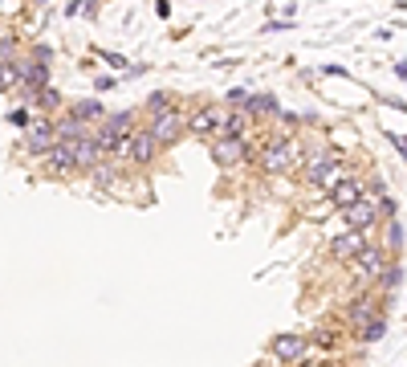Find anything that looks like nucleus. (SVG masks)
Here are the masks:
<instances>
[{"mask_svg": "<svg viewBox=\"0 0 407 367\" xmlns=\"http://www.w3.org/2000/svg\"><path fill=\"white\" fill-rule=\"evenodd\" d=\"M110 155H114V159H131V163H138V168H147V163L159 155V143H155L151 131H135V135L118 139Z\"/></svg>", "mask_w": 407, "mask_h": 367, "instance_id": "f257e3e1", "label": "nucleus"}, {"mask_svg": "<svg viewBox=\"0 0 407 367\" xmlns=\"http://www.w3.org/2000/svg\"><path fill=\"white\" fill-rule=\"evenodd\" d=\"M306 180L314 184V188H334V184H342V163H338V155L334 151H310V159H306Z\"/></svg>", "mask_w": 407, "mask_h": 367, "instance_id": "f03ea898", "label": "nucleus"}, {"mask_svg": "<svg viewBox=\"0 0 407 367\" xmlns=\"http://www.w3.org/2000/svg\"><path fill=\"white\" fill-rule=\"evenodd\" d=\"M302 163V147L293 143V139H273L269 147H265V155H261V168L277 176V172H289V168H298Z\"/></svg>", "mask_w": 407, "mask_h": 367, "instance_id": "7ed1b4c3", "label": "nucleus"}, {"mask_svg": "<svg viewBox=\"0 0 407 367\" xmlns=\"http://www.w3.org/2000/svg\"><path fill=\"white\" fill-rule=\"evenodd\" d=\"M147 131L155 135V143H159V147H167V143H176V139H180L183 131H187V119H183L180 110L171 106V110H163V115H155Z\"/></svg>", "mask_w": 407, "mask_h": 367, "instance_id": "20e7f679", "label": "nucleus"}, {"mask_svg": "<svg viewBox=\"0 0 407 367\" xmlns=\"http://www.w3.org/2000/svg\"><path fill=\"white\" fill-rule=\"evenodd\" d=\"M187 131L200 135V139L225 135V110H220V106H200V110L187 119Z\"/></svg>", "mask_w": 407, "mask_h": 367, "instance_id": "39448f33", "label": "nucleus"}, {"mask_svg": "<svg viewBox=\"0 0 407 367\" xmlns=\"http://www.w3.org/2000/svg\"><path fill=\"white\" fill-rule=\"evenodd\" d=\"M306 351H310L306 335H273V343H269V355L281 359V364H302Z\"/></svg>", "mask_w": 407, "mask_h": 367, "instance_id": "423d86ee", "label": "nucleus"}, {"mask_svg": "<svg viewBox=\"0 0 407 367\" xmlns=\"http://www.w3.org/2000/svg\"><path fill=\"white\" fill-rule=\"evenodd\" d=\"M362 249H366V232H355V229L338 232V237L330 241V257H334V261H355Z\"/></svg>", "mask_w": 407, "mask_h": 367, "instance_id": "0eeeda50", "label": "nucleus"}, {"mask_svg": "<svg viewBox=\"0 0 407 367\" xmlns=\"http://www.w3.org/2000/svg\"><path fill=\"white\" fill-rule=\"evenodd\" d=\"M74 143H78V139H74ZM74 143L65 139V143H53V147H49L45 163H49L53 176H70V172H78V151H74Z\"/></svg>", "mask_w": 407, "mask_h": 367, "instance_id": "6e6552de", "label": "nucleus"}, {"mask_svg": "<svg viewBox=\"0 0 407 367\" xmlns=\"http://www.w3.org/2000/svg\"><path fill=\"white\" fill-rule=\"evenodd\" d=\"M249 155V147H244V139H232V135H220L212 139V159L220 163V168H232V163H240Z\"/></svg>", "mask_w": 407, "mask_h": 367, "instance_id": "1a4fd4ad", "label": "nucleus"}, {"mask_svg": "<svg viewBox=\"0 0 407 367\" xmlns=\"http://www.w3.org/2000/svg\"><path fill=\"white\" fill-rule=\"evenodd\" d=\"M383 270H387V257H383V249H375V245H366L359 257H355V274H359L362 281H379Z\"/></svg>", "mask_w": 407, "mask_h": 367, "instance_id": "9d476101", "label": "nucleus"}, {"mask_svg": "<svg viewBox=\"0 0 407 367\" xmlns=\"http://www.w3.org/2000/svg\"><path fill=\"white\" fill-rule=\"evenodd\" d=\"M362 196H366V188H362L359 180H342V184H334V188H330V200H326V204H330V208H342V212H346L351 204H359Z\"/></svg>", "mask_w": 407, "mask_h": 367, "instance_id": "9b49d317", "label": "nucleus"}, {"mask_svg": "<svg viewBox=\"0 0 407 367\" xmlns=\"http://www.w3.org/2000/svg\"><path fill=\"white\" fill-rule=\"evenodd\" d=\"M57 143V131H53V123H33L29 131H25V147L33 151V155H49V147Z\"/></svg>", "mask_w": 407, "mask_h": 367, "instance_id": "f8f14e48", "label": "nucleus"}, {"mask_svg": "<svg viewBox=\"0 0 407 367\" xmlns=\"http://www.w3.org/2000/svg\"><path fill=\"white\" fill-rule=\"evenodd\" d=\"M342 217H346V225H351L355 232H366L371 225H375V221H379V208H375V204H371V200L362 196L359 204H351V208H346Z\"/></svg>", "mask_w": 407, "mask_h": 367, "instance_id": "ddd939ff", "label": "nucleus"}, {"mask_svg": "<svg viewBox=\"0 0 407 367\" xmlns=\"http://www.w3.org/2000/svg\"><path fill=\"white\" fill-rule=\"evenodd\" d=\"M74 151H78V168H98V163H102V147H98V143H94V135H86V139H78V143H74Z\"/></svg>", "mask_w": 407, "mask_h": 367, "instance_id": "4468645a", "label": "nucleus"}, {"mask_svg": "<svg viewBox=\"0 0 407 367\" xmlns=\"http://www.w3.org/2000/svg\"><path fill=\"white\" fill-rule=\"evenodd\" d=\"M53 131H57V143H65V139L74 143V139H86V123H78V119L70 115V119H61V123H53Z\"/></svg>", "mask_w": 407, "mask_h": 367, "instance_id": "2eb2a0df", "label": "nucleus"}, {"mask_svg": "<svg viewBox=\"0 0 407 367\" xmlns=\"http://www.w3.org/2000/svg\"><path fill=\"white\" fill-rule=\"evenodd\" d=\"M375 319H379V315H375V306H371L366 298H359V302L351 306V322H355V326H371Z\"/></svg>", "mask_w": 407, "mask_h": 367, "instance_id": "dca6fc26", "label": "nucleus"}, {"mask_svg": "<svg viewBox=\"0 0 407 367\" xmlns=\"http://www.w3.org/2000/svg\"><path fill=\"white\" fill-rule=\"evenodd\" d=\"M17 82H21V66H17V61H4V66H0V94H8Z\"/></svg>", "mask_w": 407, "mask_h": 367, "instance_id": "f3484780", "label": "nucleus"}, {"mask_svg": "<svg viewBox=\"0 0 407 367\" xmlns=\"http://www.w3.org/2000/svg\"><path fill=\"white\" fill-rule=\"evenodd\" d=\"M70 115H74L78 123H86V119H102V106L86 98V102H74V106H70Z\"/></svg>", "mask_w": 407, "mask_h": 367, "instance_id": "a211bd4d", "label": "nucleus"}, {"mask_svg": "<svg viewBox=\"0 0 407 367\" xmlns=\"http://www.w3.org/2000/svg\"><path fill=\"white\" fill-rule=\"evenodd\" d=\"M383 335H387V319H383V315L371 322V326H362V339H366V343H379Z\"/></svg>", "mask_w": 407, "mask_h": 367, "instance_id": "6ab92c4d", "label": "nucleus"}, {"mask_svg": "<svg viewBox=\"0 0 407 367\" xmlns=\"http://www.w3.org/2000/svg\"><path fill=\"white\" fill-rule=\"evenodd\" d=\"M261 110H277V102H273L269 94H257V98H249V115H261Z\"/></svg>", "mask_w": 407, "mask_h": 367, "instance_id": "aec40b11", "label": "nucleus"}, {"mask_svg": "<svg viewBox=\"0 0 407 367\" xmlns=\"http://www.w3.org/2000/svg\"><path fill=\"white\" fill-rule=\"evenodd\" d=\"M110 184H114V168L98 163V168H94V188H110Z\"/></svg>", "mask_w": 407, "mask_h": 367, "instance_id": "412c9836", "label": "nucleus"}, {"mask_svg": "<svg viewBox=\"0 0 407 367\" xmlns=\"http://www.w3.org/2000/svg\"><path fill=\"white\" fill-rule=\"evenodd\" d=\"M147 110H151V115H163V110H171V94H155V98L147 102Z\"/></svg>", "mask_w": 407, "mask_h": 367, "instance_id": "4be33fe9", "label": "nucleus"}, {"mask_svg": "<svg viewBox=\"0 0 407 367\" xmlns=\"http://www.w3.org/2000/svg\"><path fill=\"white\" fill-rule=\"evenodd\" d=\"M57 102H61V98H57V90H53V86H45V90H37V106H45V110H53Z\"/></svg>", "mask_w": 407, "mask_h": 367, "instance_id": "5701e85b", "label": "nucleus"}, {"mask_svg": "<svg viewBox=\"0 0 407 367\" xmlns=\"http://www.w3.org/2000/svg\"><path fill=\"white\" fill-rule=\"evenodd\" d=\"M249 98H253V94L236 86V90H228V106H249Z\"/></svg>", "mask_w": 407, "mask_h": 367, "instance_id": "b1692460", "label": "nucleus"}, {"mask_svg": "<svg viewBox=\"0 0 407 367\" xmlns=\"http://www.w3.org/2000/svg\"><path fill=\"white\" fill-rule=\"evenodd\" d=\"M98 57H102L106 66H114V70H127V66H131V61H127L123 53H98Z\"/></svg>", "mask_w": 407, "mask_h": 367, "instance_id": "393cba45", "label": "nucleus"}, {"mask_svg": "<svg viewBox=\"0 0 407 367\" xmlns=\"http://www.w3.org/2000/svg\"><path fill=\"white\" fill-rule=\"evenodd\" d=\"M12 37H0V66H4V61H17V57H12Z\"/></svg>", "mask_w": 407, "mask_h": 367, "instance_id": "a878e982", "label": "nucleus"}, {"mask_svg": "<svg viewBox=\"0 0 407 367\" xmlns=\"http://www.w3.org/2000/svg\"><path fill=\"white\" fill-rule=\"evenodd\" d=\"M8 119H12V123H17V127H29V115H25V110H12V115H8Z\"/></svg>", "mask_w": 407, "mask_h": 367, "instance_id": "bb28decb", "label": "nucleus"}, {"mask_svg": "<svg viewBox=\"0 0 407 367\" xmlns=\"http://www.w3.org/2000/svg\"><path fill=\"white\" fill-rule=\"evenodd\" d=\"M37 4H45V0H37Z\"/></svg>", "mask_w": 407, "mask_h": 367, "instance_id": "cd10ccee", "label": "nucleus"}]
</instances>
